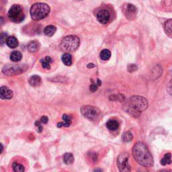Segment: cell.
<instances>
[{"label":"cell","mask_w":172,"mask_h":172,"mask_svg":"<svg viewBox=\"0 0 172 172\" xmlns=\"http://www.w3.org/2000/svg\"><path fill=\"white\" fill-rule=\"evenodd\" d=\"M7 34L6 33H2V35H1V38H0V40H1V43L2 44H4L5 42L7 41Z\"/></svg>","instance_id":"28"},{"label":"cell","mask_w":172,"mask_h":172,"mask_svg":"<svg viewBox=\"0 0 172 172\" xmlns=\"http://www.w3.org/2000/svg\"><path fill=\"white\" fill-rule=\"evenodd\" d=\"M81 112L84 117L91 121H97L101 116L100 110L95 106H84L81 108Z\"/></svg>","instance_id":"5"},{"label":"cell","mask_w":172,"mask_h":172,"mask_svg":"<svg viewBox=\"0 0 172 172\" xmlns=\"http://www.w3.org/2000/svg\"><path fill=\"white\" fill-rule=\"evenodd\" d=\"M132 139H133V136H132L131 132L130 131H126L125 132H124L122 136V140L125 143L131 141Z\"/></svg>","instance_id":"23"},{"label":"cell","mask_w":172,"mask_h":172,"mask_svg":"<svg viewBox=\"0 0 172 172\" xmlns=\"http://www.w3.org/2000/svg\"><path fill=\"white\" fill-rule=\"evenodd\" d=\"M56 30H57V29H56L55 26L49 25V26H47L44 28V33L45 34V35H47V36H52L53 35H54Z\"/></svg>","instance_id":"17"},{"label":"cell","mask_w":172,"mask_h":172,"mask_svg":"<svg viewBox=\"0 0 172 172\" xmlns=\"http://www.w3.org/2000/svg\"><path fill=\"white\" fill-rule=\"evenodd\" d=\"M101 86V81L99 79H98L96 82H94V81L92 80V84L89 87V90L92 92H94L98 89V87Z\"/></svg>","instance_id":"26"},{"label":"cell","mask_w":172,"mask_h":172,"mask_svg":"<svg viewBox=\"0 0 172 172\" xmlns=\"http://www.w3.org/2000/svg\"><path fill=\"white\" fill-rule=\"evenodd\" d=\"M8 17L11 21L15 23H20L24 20L25 15L23 10L19 5H14L9 10Z\"/></svg>","instance_id":"6"},{"label":"cell","mask_w":172,"mask_h":172,"mask_svg":"<svg viewBox=\"0 0 172 172\" xmlns=\"http://www.w3.org/2000/svg\"><path fill=\"white\" fill-rule=\"evenodd\" d=\"M80 44V41L77 36L70 35L63 38L60 44L61 49L63 51L73 52L78 49Z\"/></svg>","instance_id":"4"},{"label":"cell","mask_w":172,"mask_h":172,"mask_svg":"<svg viewBox=\"0 0 172 172\" xmlns=\"http://www.w3.org/2000/svg\"><path fill=\"white\" fill-rule=\"evenodd\" d=\"M111 53L108 49H104L100 53V58L104 61H107L110 58Z\"/></svg>","instance_id":"25"},{"label":"cell","mask_w":172,"mask_h":172,"mask_svg":"<svg viewBox=\"0 0 172 172\" xmlns=\"http://www.w3.org/2000/svg\"><path fill=\"white\" fill-rule=\"evenodd\" d=\"M137 69V66L135 65L134 64H131V65H129L128 66V71L130 72H132V71H136Z\"/></svg>","instance_id":"30"},{"label":"cell","mask_w":172,"mask_h":172,"mask_svg":"<svg viewBox=\"0 0 172 172\" xmlns=\"http://www.w3.org/2000/svg\"><path fill=\"white\" fill-rule=\"evenodd\" d=\"M125 14L126 16L128 18H131V17H134L136 16L137 14V8L132 4H128L125 7Z\"/></svg>","instance_id":"11"},{"label":"cell","mask_w":172,"mask_h":172,"mask_svg":"<svg viewBox=\"0 0 172 172\" xmlns=\"http://www.w3.org/2000/svg\"><path fill=\"white\" fill-rule=\"evenodd\" d=\"M26 67L24 65H8L3 69L2 71L4 74L7 75H14L22 73L26 71Z\"/></svg>","instance_id":"8"},{"label":"cell","mask_w":172,"mask_h":172,"mask_svg":"<svg viewBox=\"0 0 172 172\" xmlns=\"http://www.w3.org/2000/svg\"><path fill=\"white\" fill-rule=\"evenodd\" d=\"M50 7L44 3H37L34 4L30 8V15L35 20H40L49 14Z\"/></svg>","instance_id":"3"},{"label":"cell","mask_w":172,"mask_h":172,"mask_svg":"<svg viewBox=\"0 0 172 172\" xmlns=\"http://www.w3.org/2000/svg\"><path fill=\"white\" fill-rule=\"evenodd\" d=\"M63 63L67 66H70L72 64V56L69 53H65L61 57Z\"/></svg>","instance_id":"19"},{"label":"cell","mask_w":172,"mask_h":172,"mask_svg":"<svg viewBox=\"0 0 172 172\" xmlns=\"http://www.w3.org/2000/svg\"><path fill=\"white\" fill-rule=\"evenodd\" d=\"M171 163V154L170 153L165 154L163 159L161 160V165H163L170 164Z\"/></svg>","instance_id":"24"},{"label":"cell","mask_w":172,"mask_h":172,"mask_svg":"<svg viewBox=\"0 0 172 172\" xmlns=\"http://www.w3.org/2000/svg\"><path fill=\"white\" fill-rule=\"evenodd\" d=\"M27 48L28 50H29L30 53H35L38 50L39 44L37 41H31L29 43V44H28Z\"/></svg>","instance_id":"16"},{"label":"cell","mask_w":172,"mask_h":172,"mask_svg":"<svg viewBox=\"0 0 172 172\" xmlns=\"http://www.w3.org/2000/svg\"><path fill=\"white\" fill-rule=\"evenodd\" d=\"M129 155L127 153H121L118 157L117 165L121 172H128L131 171V166L129 165Z\"/></svg>","instance_id":"7"},{"label":"cell","mask_w":172,"mask_h":172,"mask_svg":"<svg viewBox=\"0 0 172 172\" xmlns=\"http://www.w3.org/2000/svg\"><path fill=\"white\" fill-rule=\"evenodd\" d=\"M106 126L110 131H116L118 128L119 124L118 122L116 120H110L106 123Z\"/></svg>","instance_id":"15"},{"label":"cell","mask_w":172,"mask_h":172,"mask_svg":"<svg viewBox=\"0 0 172 172\" xmlns=\"http://www.w3.org/2000/svg\"><path fill=\"white\" fill-rule=\"evenodd\" d=\"M42 80L38 75L32 76L29 80V83L32 87H38L41 84Z\"/></svg>","instance_id":"14"},{"label":"cell","mask_w":172,"mask_h":172,"mask_svg":"<svg viewBox=\"0 0 172 172\" xmlns=\"http://www.w3.org/2000/svg\"><path fill=\"white\" fill-rule=\"evenodd\" d=\"M63 122H59L57 124V127L61 128V127H69V126L71 125V124L72 122V118L69 116L67 114H63Z\"/></svg>","instance_id":"12"},{"label":"cell","mask_w":172,"mask_h":172,"mask_svg":"<svg viewBox=\"0 0 172 172\" xmlns=\"http://www.w3.org/2000/svg\"><path fill=\"white\" fill-rule=\"evenodd\" d=\"M35 126H38V131L39 132H41L42 131H43V126H42L41 122H39V121H36V122H35Z\"/></svg>","instance_id":"31"},{"label":"cell","mask_w":172,"mask_h":172,"mask_svg":"<svg viewBox=\"0 0 172 172\" xmlns=\"http://www.w3.org/2000/svg\"><path fill=\"white\" fill-rule=\"evenodd\" d=\"M63 161L67 165H71L74 161V157L72 153H67L63 155Z\"/></svg>","instance_id":"21"},{"label":"cell","mask_w":172,"mask_h":172,"mask_svg":"<svg viewBox=\"0 0 172 172\" xmlns=\"http://www.w3.org/2000/svg\"><path fill=\"white\" fill-rule=\"evenodd\" d=\"M6 44L11 49H14L18 46L19 43L18 39L14 36H10V37H8Z\"/></svg>","instance_id":"13"},{"label":"cell","mask_w":172,"mask_h":172,"mask_svg":"<svg viewBox=\"0 0 172 172\" xmlns=\"http://www.w3.org/2000/svg\"><path fill=\"white\" fill-rule=\"evenodd\" d=\"M95 67V65L94 63H89L87 65V67L88 68H92V67Z\"/></svg>","instance_id":"33"},{"label":"cell","mask_w":172,"mask_h":172,"mask_svg":"<svg viewBox=\"0 0 172 172\" xmlns=\"http://www.w3.org/2000/svg\"><path fill=\"white\" fill-rule=\"evenodd\" d=\"M110 13L108 10H100L97 14V19L101 24H107L110 20Z\"/></svg>","instance_id":"9"},{"label":"cell","mask_w":172,"mask_h":172,"mask_svg":"<svg viewBox=\"0 0 172 172\" xmlns=\"http://www.w3.org/2000/svg\"><path fill=\"white\" fill-rule=\"evenodd\" d=\"M22 55L21 54L20 52L17 51V50H15V51H13L10 55V59L14 62H18L22 59Z\"/></svg>","instance_id":"22"},{"label":"cell","mask_w":172,"mask_h":172,"mask_svg":"<svg viewBox=\"0 0 172 172\" xmlns=\"http://www.w3.org/2000/svg\"><path fill=\"white\" fill-rule=\"evenodd\" d=\"M132 155L134 159L145 167H151L153 165V159L149 152L147 146L142 142H138L132 148Z\"/></svg>","instance_id":"1"},{"label":"cell","mask_w":172,"mask_h":172,"mask_svg":"<svg viewBox=\"0 0 172 172\" xmlns=\"http://www.w3.org/2000/svg\"><path fill=\"white\" fill-rule=\"evenodd\" d=\"M148 108V101L146 98L139 95L132 96L126 106V111L134 117H138L140 112Z\"/></svg>","instance_id":"2"},{"label":"cell","mask_w":172,"mask_h":172,"mask_svg":"<svg viewBox=\"0 0 172 172\" xmlns=\"http://www.w3.org/2000/svg\"><path fill=\"white\" fill-rule=\"evenodd\" d=\"M53 62L51 57H46L44 59H43L41 60L42 66L44 69H49L50 68V64Z\"/></svg>","instance_id":"20"},{"label":"cell","mask_w":172,"mask_h":172,"mask_svg":"<svg viewBox=\"0 0 172 172\" xmlns=\"http://www.w3.org/2000/svg\"><path fill=\"white\" fill-rule=\"evenodd\" d=\"M48 121H49V118H48L47 116H42L41 120V122L42 123L47 124Z\"/></svg>","instance_id":"32"},{"label":"cell","mask_w":172,"mask_h":172,"mask_svg":"<svg viewBox=\"0 0 172 172\" xmlns=\"http://www.w3.org/2000/svg\"><path fill=\"white\" fill-rule=\"evenodd\" d=\"M167 92L170 95H172V80L170 81V83L167 86Z\"/></svg>","instance_id":"29"},{"label":"cell","mask_w":172,"mask_h":172,"mask_svg":"<svg viewBox=\"0 0 172 172\" xmlns=\"http://www.w3.org/2000/svg\"><path fill=\"white\" fill-rule=\"evenodd\" d=\"M12 167L14 171L16 172H24L25 171V168L24 166L21 164H19V163L17 162L13 163Z\"/></svg>","instance_id":"27"},{"label":"cell","mask_w":172,"mask_h":172,"mask_svg":"<svg viewBox=\"0 0 172 172\" xmlns=\"http://www.w3.org/2000/svg\"><path fill=\"white\" fill-rule=\"evenodd\" d=\"M164 29L167 35L172 36V19L168 20L165 22Z\"/></svg>","instance_id":"18"},{"label":"cell","mask_w":172,"mask_h":172,"mask_svg":"<svg viewBox=\"0 0 172 172\" xmlns=\"http://www.w3.org/2000/svg\"><path fill=\"white\" fill-rule=\"evenodd\" d=\"M0 96L3 100H10L14 96V93L6 86H2L0 89Z\"/></svg>","instance_id":"10"}]
</instances>
